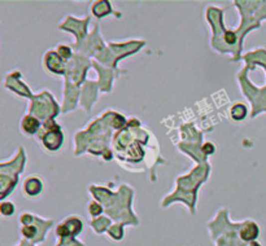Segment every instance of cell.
<instances>
[{"instance_id": "cell-7", "label": "cell", "mask_w": 266, "mask_h": 246, "mask_svg": "<svg viewBox=\"0 0 266 246\" xmlns=\"http://www.w3.org/2000/svg\"><path fill=\"white\" fill-rule=\"evenodd\" d=\"M247 116V108L243 104H237L231 108V117L235 121H242Z\"/></svg>"}, {"instance_id": "cell-6", "label": "cell", "mask_w": 266, "mask_h": 246, "mask_svg": "<svg viewBox=\"0 0 266 246\" xmlns=\"http://www.w3.org/2000/svg\"><path fill=\"white\" fill-rule=\"evenodd\" d=\"M65 224L69 227V230H70L71 237H75L79 235V232L82 231V223L81 220L77 219V218H70L65 222Z\"/></svg>"}, {"instance_id": "cell-8", "label": "cell", "mask_w": 266, "mask_h": 246, "mask_svg": "<svg viewBox=\"0 0 266 246\" xmlns=\"http://www.w3.org/2000/svg\"><path fill=\"white\" fill-rule=\"evenodd\" d=\"M0 211H1L4 217H9V215L14 213V205L12 202H3L1 206H0Z\"/></svg>"}, {"instance_id": "cell-3", "label": "cell", "mask_w": 266, "mask_h": 246, "mask_svg": "<svg viewBox=\"0 0 266 246\" xmlns=\"http://www.w3.org/2000/svg\"><path fill=\"white\" fill-rule=\"evenodd\" d=\"M21 127H22V129L26 133L32 135V133H35L36 131H38L39 121L36 120L35 117L26 116V117H23L22 122H21Z\"/></svg>"}, {"instance_id": "cell-12", "label": "cell", "mask_w": 266, "mask_h": 246, "mask_svg": "<svg viewBox=\"0 0 266 246\" xmlns=\"http://www.w3.org/2000/svg\"><path fill=\"white\" fill-rule=\"evenodd\" d=\"M248 246H263L260 243H257V241H253V243L248 244Z\"/></svg>"}, {"instance_id": "cell-9", "label": "cell", "mask_w": 266, "mask_h": 246, "mask_svg": "<svg viewBox=\"0 0 266 246\" xmlns=\"http://www.w3.org/2000/svg\"><path fill=\"white\" fill-rule=\"evenodd\" d=\"M57 246H84V245H82V244H79V243H75L74 240L70 239L68 243H65L64 240H61V243L58 244Z\"/></svg>"}, {"instance_id": "cell-2", "label": "cell", "mask_w": 266, "mask_h": 246, "mask_svg": "<svg viewBox=\"0 0 266 246\" xmlns=\"http://www.w3.org/2000/svg\"><path fill=\"white\" fill-rule=\"evenodd\" d=\"M62 140H64V136L60 131V127L57 129H52L43 136V144L49 150H57L61 146Z\"/></svg>"}, {"instance_id": "cell-11", "label": "cell", "mask_w": 266, "mask_h": 246, "mask_svg": "<svg viewBox=\"0 0 266 246\" xmlns=\"http://www.w3.org/2000/svg\"><path fill=\"white\" fill-rule=\"evenodd\" d=\"M203 150H204V153H208V154H212V153L214 152L213 144H211V142H207V144L204 145V148H203Z\"/></svg>"}, {"instance_id": "cell-10", "label": "cell", "mask_w": 266, "mask_h": 246, "mask_svg": "<svg viewBox=\"0 0 266 246\" xmlns=\"http://www.w3.org/2000/svg\"><path fill=\"white\" fill-rule=\"evenodd\" d=\"M90 211H91V215H99V214L101 213V209H100V206H97L96 204H92L90 206Z\"/></svg>"}, {"instance_id": "cell-5", "label": "cell", "mask_w": 266, "mask_h": 246, "mask_svg": "<svg viewBox=\"0 0 266 246\" xmlns=\"http://www.w3.org/2000/svg\"><path fill=\"white\" fill-rule=\"evenodd\" d=\"M22 236L27 240H32L34 243H39L38 236V228L34 224H25L21 230Z\"/></svg>"}, {"instance_id": "cell-4", "label": "cell", "mask_w": 266, "mask_h": 246, "mask_svg": "<svg viewBox=\"0 0 266 246\" xmlns=\"http://www.w3.org/2000/svg\"><path fill=\"white\" fill-rule=\"evenodd\" d=\"M42 181L36 178H29L25 181V191L29 196H36L42 191Z\"/></svg>"}, {"instance_id": "cell-1", "label": "cell", "mask_w": 266, "mask_h": 246, "mask_svg": "<svg viewBox=\"0 0 266 246\" xmlns=\"http://www.w3.org/2000/svg\"><path fill=\"white\" fill-rule=\"evenodd\" d=\"M239 239L243 243H253L260 236V227L253 220H246L239 228Z\"/></svg>"}]
</instances>
